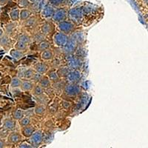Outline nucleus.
Returning a JSON list of instances; mask_svg holds the SVG:
<instances>
[{"mask_svg":"<svg viewBox=\"0 0 148 148\" xmlns=\"http://www.w3.org/2000/svg\"><path fill=\"white\" fill-rule=\"evenodd\" d=\"M42 76H43V74L40 73H38L36 71L35 73H34V76H32V78L30 79V80L33 82H34L35 84H37V83H39V82H40V80L42 79Z\"/></svg>","mask_w":148,"mask_h":148,"instance_id":"obj_33","label":"nucleus"},{"mask_svg":"<svg viewBox=\"0 0 148 148\" xmlns=\"http://www.w3.org/2000/svg\"><path fill=\"white\" fill-rule=\"evenodd\" d=\"M44 6L45 5H42L41 0L35 2H33V10L36 12H41V10H42V9L43 8Z\"/></svg>","mask_w":148,"mask_h":148,"instance_id":"obj_32","label":"nucleus"},{"mask_svg":"<svg viewBox=\"0 0 148 148\" xmlns=\"http://www.w3.org/2000/svg\"><path fill=\"white\" fill-rule=\"evenodd\" d=\"M35 70L34 68H31V67H25V72L23 74V78L25 79H30L32 78V76H34V73H35Z\"/></svg>","mask_w":148,"mask_h":148,"instance_id":"obj_27","label":"nucleus"},{"mask_svg":"<svg viewBox=\"0 0 148 148\" xmlns=\"http://www.w3.org/2000/svg\"><path fill=\"white\" fill-rule=\"evenodd\" d=\"M50 46H51V44H50V42L48 41L43 40L41 42H39V45H38V51L42 52V51L50 48Z\"/></svg>","mask_w":148,"mask_h":148,"instance_id":"obj_26","label":"nucleus"},{"mask_svg":"<svg viewBox=\"0 0 148 148\" xmlns=\"http://www.w3.org/2000/svg\"><path fill=\"white\" fill-rule=\"evenodd\" d=\"M47 76L49 77L50 80L53 82H58L60 80V76H59L58 74L57 71H51L48 73L47 74Z\"/></svg>","mask_w":148,"mask_h":148,"instance_id":"obj_25","label":"nucleus"},{"mask_svg":"<svg viewBox=\"0 0 148 148\" xmlns=\"http://www.w3.org/2000/svg\"><path fill=\"white\" fill-rule=\"evenodd\" d=\"M36 23V19L35 18H29L27 20H26V25H28L30 27H33Z\"/></svg>","mask_w":148,"mask_h":148,"instance_id":"obj_41","label":"nucleus"},{"mask_svg":"<svg viewBox=\"0 0 148 148\" xmlns=\"http://www.w3.org/2000/svg\"><path fill=\"white\" fill-rule=\"evenodd\" d=\"M10 55L14 59H16V60H19L24 56V52L22 51H19L18 49L14 48L10 51Z\"/></svg>","mask_w":148,"mask_h":148,"instance_id":"obj_19","label":"nucleus"},{"mask_svg":"<svg viewBox=\"0 0 148 148\" xmlns=\"http://www.w3.org/2000/svg\"><path fill=\"white\" fill-rule=\"evenodd\" d=\"M8 0H0V5H4L7 4Z\"/></svg>","mask_w":148,"mask_h":148,"instance_id":"obj_44","label":"nucleus"},{"mask_svg":"<svg viewBox=\"0 0 148 148\" xmlns=\"http://www.w3.org/2000/svg\"><path fill=\"white\" fill-rule=\"evenodd\" d=\"M31 92L34 96H41V95L44 94V88H42L39 83H37L34 85V88L31 90Z\"/></svg>","mask_w":148,"mask_h":148,"instance_id":"obj_18","label":"nucleus"},{"mask_svg":"<svg viewBox=\"0 0 148 148\" xmlns=\"http://www.w3.org/2000/svg\"><path fill=\"white\" fill-rule=\"evenodd\" d=\"M49 3L54 7H60L65 3L66 0H48Z\"/></svg>","mask_w":148,"mask_h":148,"instance_id":"obj_37","label":"nucleus"},{"mask_svg":"<svg viewBox=\"0 0 148 148\" xmlns=\"http://www.w3.org/2000/svg\"><path fill=\"white\" fill-rule=\"evenodd\" d=\"M39 84L42 86V88L44 89H47V88H50L51 85V81L50 80L48 76H42V79L40 80V82H39Z\"/></svg>","mask_w":148,"mask_h":148,"instance_id":"obj_24","label":"nucleus"},{"mask_svg":"<svg viewBox=\"0 0 148 148\" xmlns=\"http://www.w3.org/2000/svg\"><path fill=\"white\" fill-rule=\"evenodd\" d=\"M30 122H31V120L28 116H24L22 119L19 120V125L22 127H25L30 125Z\"/></svg>","mask_w":148,"mask_h":148,"instance_id":"obj_31","label":"nucleus"},{"mask_svg":"<svg viewBox=\"0 0 148 148\" xmlns=\"http://www.w3.org/2000/svg\"><path fill=\"white\" fill-rule=\"evenodd\" d=\"M65 79L68 83L78 84L82 79V73L79 70H71Z\"/></svg>","mask_w":148,"mask_h":148,"instance_id":"obj_8","label":"nucleus"},{"mask_svg":"<svg viewBox=\"0 0 148 148\" xmlns=\"http://www.w3.org/2000/svg\"><path fill=\"white\" fill-rule=\"evenodd\" d=\"M34 82L32 81H30V79H27V80H23L21 84L20 88L22 91L27 92V91H31L34 87Z\"/></svg>","mask_w":148,"mask_h":148,"instance_id":"obj_14","label":"nucleus"},{"mask_svg":"<svg viewBox=\"0 0 148 148\" xmlns=\"http://www.w3.org/2000/svg\"><path fill=\"white\" fill-rule=\"evenodd\" d=\"M68 39H69V36H67V34L59 31L54 34L53 37V41L56 47H62L65 45L68 41Z\"/></svg>","mask_w":148,"mask_h":148,"instance_id":"obj_6","label":"nucleus"},{"mask_svg":"<svg viewBox=\"0 0 148 148\" xmlns=\"http://www.w3.org/2000/svg\"><path fill=\"white\" fill-rule=\"evenodd\" d=\"M66 62H67V66L71 70H79V68L82 65V62L78 56L73 54H68L66 56Z\"/></svg>","mask_w":148,"mask_h":148,"instance_id":"obj_3","label":"nucleus"},{"mask_svg":"<svg viewBox=\"0 0 148 148\" xmlns=\"http://www.w3.org/2000/svg\"><path fill=\"white\" fill-rule=\"evenodd\" d=\"M18 147L20 148H32L34 147L31 143H28V142H26V141H24V142H22L18 145Z\"/></svg>","mask_w":148,"mask_h":148,"instance_id":"obj_42","label":"nucleus"},{"mask_svg":"<svg viewBox=\"0 0 148 148\" xmlns=\"http://www.w3.org/2000/svg\"><path fill=\"white\" fill-rule=\"evenodd\" d=\"M22 140V135L18 132L12 131L8 137V141L10 144H18Z\"/></svg>","mask_w":148,"mask_h":148,"instance_id":"obj_12","label":"nucleus"},{"mask_svg":"<svg viewBox=\"0 0 148 148\" xmlns=\"http://www.w3.org/2000/svg\"><path fill=\"white\" fill-rule=\"evenodd\" d=\"M22 79L19 77H14L11 79L10 82V87L13 88H20L21 84H22Z\"/></svg>","mask_w":148,"mask_h":148,"instance_id":"obj_29","label":"nucleus"},{"mask_svg":"<svg viewBox=\"0 0 148 148\" xmlns=\"http://www.w3.org/2000/svg\"><path fill=\"white\" fill-rule=\"evenodd\" d=\"M34 113L38 116H42L46 112V107L45 104H38L34 109Z\"/></svg>","mask_w":148,"mask_h":148,"instance_id":"obj_23","label":"nucleus"},{"mask_svg":"<svg viewBox=\"0 0 148 148\" xmlns=\"http://www.w3.org/2000/svg\"><path fill=\"white\" fill-rule=\"evenodd\" d=\"M143 2H145V5H148V0H143Z\"/></svg>","mask_w":148,"mask_h":148,"instance_id":"obj_47","label":"nucleus"},{"mask_svg":"<svg viewBox=\"0 0 148 148\" xmlns=\"http://www.w3.org/2000/svg\"><path fill=\"white\" fill-rule=\"evenodd\" d=\"M67 17H68V10L64 8H61L55 10V13L52 17V20L58 24L67 19Z\"/></svg>","mask_w":148,"mask_h":148,"instance_id":"obj_7","label":"nucleus"},{"mask_svg":"<svg viewBox=\"0 0 148 148\" xmlns=\"http://www.w3.org/2000/svg\"><path fill=\"white\" fill-rule=\"evenodd\" d=\"M4 34V32H3V30H2V29H0V37L2 36V35Z\"/></svg>","mask_w":148,"mask_h":148,"instance_id":"obj_46","label":"nucleus"},{"mask_svg":"<svg viewBox=\"0 0 148 148\" xmlns=\"http://www.w3.org/2000/svg\"><path fill=\"white\" fill-rule=\"evenodd\" d=\"M31 16V11L29 9L23 8L20 10V19L21 21L27 20Z\"/></svg>","mask_w":148,"mask_h":148,"instance_id":"obj_22","label":"nucleus"},{"mask_svg":"<svg viewBox=\"0 0 148 148\" xmlns=\"http://www.w3.org/2000/svg\"><path fill=\"white\" fill-rule=\"evenodd\" d=\"M64 94L70 97H74L76 96L81 92V88L79 87L78 84H73V83H67L64 85Z\"/></svg>","mask_w":148,"mask_h":148,"instance_id":"obj_4","label":"nucleus"},{"mask_svg":"<svg viewBox=\"0 0 148 148\" xmlns=\"http://www.w3.org/2000/svg\"><path fill=\"white\" fill-rule=\"evenodd\" d=\"M29 138H30L29 139L30 142L34 146V147H37L42 143L44 136H43V133H42V130H36Z\"/></svg>","mask_w":148,"mask_h":148,"instance_id":"obj_9","label":"nucleus"},{"mask_svg":"<svg viewBox=\"0 0 148 148\" xmlns=\"http://www.w3.org/2000/svg\"><path fill=\"white\" fill-rule=\"evenodd\" d=\"M5 141H2V140L0 139V148H2V147H5Z\"/></svg>","mask_w":148,"mask_h":148,"instance_id":"obj_45","label":"nucleus"},{"mask_svg":"<svg viewBox=\"0 0 148 148\" xmlns=\"http://www.w3.org/2000/svg\"><path fill=\"white\" fill-rule=\"evenodd\" d=\"M52 30V25L49 22H45L41 25V32L45 35H48Z\"/></svg>","mask_w":148,"mask_h":148,"instance_id":"obj_21","label":"nucleus"},{"mask_svg":"<svg viewBox=\"0 0 148 148\" xmlns=\"http://www.w3.org/2000/svg\"><path fill=\"white\" fill-rule=\"evenodd\" d=\"M27 44H25V43L20 42V41H17V42L15 45V48L18 49V50L22 51H25L26 49H27Z\"/></svg>","mask_w":148,"mask_h":148,"instance_id":"obj_36","label":"nucleus"},{"mask_svg":"<svg viewBox=\"0 0 148 148\" xmlns=\"http://www.w3.org/2000/svg\"><path fill=\"white\" fill-rule=\"evenodd\" d=\"M16 120L13 119H6L3 122V128L8 131H14L16 126Z\"/></svg>","mask_w":148,"mask_h":148,"instance_id":"obj_11","label":"nucleus"},{"mask_svg":"<svg viewBox=\"0 0 148 148\" xmlns=\"http://www.w3.org/2000/svg\"><path fill=\"white\" fill-rule=\"evenodd\" d=\"M54 57L53 53L51 49H47L45 51H42L41 53V58L45 62H48V61H52Z\"/></svg>","mask_w":148,"mask_h":148,"instance_id":"obj_15","label":"nucleus"},{"mask_svg":"<svg viewBox=\"0 0 148 148\" xmlns=\"http://www.w3.org/2000/svg\"><path fill=\"white\" fill-rule=\"evenodd\" d=\"M71 68H70L68 66H62V67H59L57 70V73L59 74V76H60V78H65L67 76L68 73L71 71Z\"/></svg>","mask_w":148,"mask_h":148,"instance_id":"obj_20","label":"nucleus"},{"mask_svg":"<svg viewBox=\"0 0 148 148\" xmlns=\"http://www.w3.org/2000/svg\"><path fill=\"white\" fill-rule=\"evenodd\" d=\"M25 116V112L21 109H17L13 113V118L16 121H19Z\"/></svg>","mask_w":148,"mask_h":148,"instance_id":"obj_30","label":"nucleus"},{"mask_svg":"<svg viewBox=\"0 0 148 148\" xmlns=\"http://www.w3.org/2000/svg\"><path fill=\"white\" fill-rule=\"evenodd\" d=\"M55 10L54 6H53L51 4H46L41 10L40 14L43 18L49 19V18H52L53 16L55 13Z\"/></svg>","mask_w":148,"mask_h":148,"instance_id":"obj_10","label":"nucleus"},{"mask_svg":"<svg viewBox=\"0 0 148 148\" xmlns=\"http://www.w3.org/2000/svg\"><path fill=\"white\" fill-rule=\"evenodd\" d=\"M83 15V10L80 7H74L68 10V17L75 23H80L82 21Z\"/></svg>","mask_w":148,"mask_h":148,"instance_id":"obj_2","label":"nucleus"},{"mask_svg":"<svg viewBox=\"0 0 148 148\" xmlns=\"http://www.w3.org/2000/svg\"><path fill=\"white\" fill-rule=\"evenodd\" d=\"M37 97V101H38V103L39 104H45L48 101V98H47V96H44V94L41 95V96H36Z\"/></svg>","mask_w":148,"mask_h":148,"instance_id":"obj_39","label":"nucleus"},{"mask_svg":"<svg viewBox=\"0 0 148 148\" xmlns=\"http://www.w3.org/2000/svg\"><path fill=\"white\" fill-rule=\"evenodd\" d=\"M78 44H79V41L75 37V36L73 35L72 36L69 37L65 45L62 47L63 53L66 55L74 53L78 47Z\"/></svg>","mask_w":148,"mask_h":148,"instance_id":"obj_1","label":"nucleus"},{"mask_svg":"<svg viewBox=\"0 0 148 148\" xmlns=\"http://www.w3.org/2000/svg\"><path fill=\"white\" fill-rule=\"evenodd\" d=\"M18 5L22 8H27L30 5V0H18Z\"/></svg>","mask_w":148,"mask_h":148,"instance_id":"obj_38","label":"nucleus"},{"mask_svg":"<svg viewBox=\"0 0 148 148\" xmlns=\"http://www.w3.org/2000/svg\"><path fill=\"white\" fill-rule=\"evenodd\" d=\"M30 40H31L30 37L28 35H27V34H21V35H19V36L18 37V41H20V42H22L27 45L30 43Z\"/></svg>","mask_w":148,"mask_h":148,"instance_id":"obj_34","label":"nucleus"},{"mask_svg":"<svg viewBox=\"0 0 148 148\" xmlns=\"http://www.w3.org/2000/svg\"><path fill=\"white\" fill-rule=\"evenodd\" d=\"M62 108H64V109L68 110L71 108L72 104H71V102H70V101L64 100V101H62Z\"/></svg>","mask_w":148,"mask_h":148,"instance_id":"obj_43","label":"nucleus"},{"mask_svg":"<svg viewBox=\"0 0 148 148\" xmlns=\"http://www.w3.org/2000/svg\"><path fill=\"white\" fill-rule=\"evenodd\" d=\"M34 69L36 72L40 73L42 74H45L47 73L49 70V67L45 62H37L34 65Z\"/></svg>","mask_w":148,"mask_h":148,"instance_id":"obj_13","label":"nucleus"},{"mask_svg":"<svg viewBox=\"0 0 148 148\" xmlns=\"http://www.w3.org/2000/svg\"><path fill=\"white\" fill-rule=\"evenodd\" d=\"M36 131V129L34 126L32 125H28L27 127H22V134L23 136L25 138H30L33 135V133Z\"/></svg>","mask_w":148,"mask_h":148,"instance_id":"obj_16","label":"nucleus"},{"mask_svg":"<svg viewBox=\"0 0 148 148\" xmlns=\"http://www.w3.org/2000/svg\"><path fill=\"white\" fill-rule=\"evenodd\" d=\"M57 27L59 31L66 34H69L73 32L74 29H75V25H74V22H72L71 19L70 20L65 19V20L58 23Z\"/></svg>","mask_w":148,"mask_h":148,"instance_id":"obj_5","label":"nucleus"},{"mask_svg":"<svg viewBox=\"0 0 148 148\" xmlns=\"http://www.w3.org/2000/svg\"><path fill=\"white\" fill-rule=\"evenodd\" d=\"M34 39L35 42L39 43V42H41L42 41L45 40V35L44 34H42V32L37 33L36 34H35V35H34Z\"/></svg>","mask_w":148,"mask_h":148,"instance_id":"obj_35","label":"nucleus"},{"mask_svg":"<svg viewBox=\"0 0 148 148\" xmlns=\"http://www.w3.org/2000/svg\"><path fill=\"white\" fill-rule=\"evenodd\" d=\"M16 25L14 23H9L7 25L5 26V29H6V32L8 34H10V33L14 30V29L15 28Z\"/></svg>","mask_w":148,"mask_h":148,"instance_id":"obj_40","label":"nucleus"},{"mask_svg":"<svg viewBox=\"0 0 148 148\" xmlns=\"http://www.w3.org/2000/svg\"><path fill=\"white\" fill-rule=\"evenodd\" d=\"M9 16H10V19L13 22H17L20 19V10L18 8L13 9L9 13Z\"/></svg>","mask_w":148,"mask_h":148,"instance_id":"obj_17","label":"nucleus"},{"mask_svg":"<svg viewBox=\"0 0 148 148\" xmlns=\"http://www.w3.org/2000/svg\"><path fill=\"white\" fill-rule=\"evenodd\" d=\"M10 44V40L7 34H3L0 37V45L2 47H7Z\"/></svg>","mask_w":148,"mask_h":148,"instance_id":"obj_28","label":"nucleus"},{"mask_svg":"<svg viewBox=\"0 0 148 148\" xmlns=\"http://www.w3.org/2000/svg\"><path fill=\"white\" fill-rule=\"evenodd\" d=\"M37 1H39V0H30V2H37Z\"/></svg>","mask_w":148,"mask_h":148,"instance_id":"obj_48","label":"nucleus"}]
</instances>
